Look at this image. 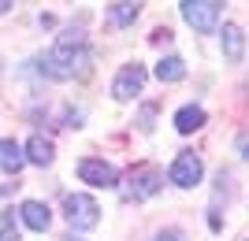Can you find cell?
Instances as JSON below:
<instances>
[{"label":"cell","instance_id":"15","mask_svg":"<svg viewBox=\"0 0 249 241\" xmlns=\"http://www.w3.org/2000/svg\"><path fill=\"white\" fill-rule=\"evenodd\" d=\"M0 241H19V226H15V211L0 215Z\"/></svg>","mask_w":249,"mask_h":241},{"label":"cell","instance_id":"8","mask_svg":"<svg viewBox=\"0 0 249 241\" xmlns=\"http://www.w3.org/2000/svg\"><path fill=\"white\" fill-rule=\"evenodd\" d=\"M19 215H22V223H26L30 230H37V234H45V230H49V223H52L49 208H45L41 200H26V204L19 208Z\"/></svg>","mask_w":249,"mask_h":241},{"label":"cell","instance_id":"17","mask_svg":"<svg viewBox=\"0 0 249 241\" xmlns=\"http://www.w3.org/2000/svg\"><path fill=\"white\" fill-rule=\"evenodd\" d=\"M238 152L249 160V134H242V137H238Z\"/></svg>","mask_w":249,"mask_h":241},{"label":"cell","instance_id":"3","mask_svg":"<svg viewBox=\"0 0 249 241\" xmlns=\"http://www.w3.org/2000/svg\"><path fill=\"white\" fill-rule=\"evenodd\" d=\"M219 8L223 0H182V19L201 33H212L219 22Z\"/></svg>","mask_w":249,"mask_h":241},{"label":"cell","instance_id":"18","mask_svg":"<svg viewBox=\"0 0 249 241\" xmlns=\"http://www.w3.org/2000/svg\"><path fill=\"white\" fill-rule=\"evenodd\" d=\"M71 241H74V238H71Z\"/></svg>","mask_w":249,"mask_h":241},{"label":"cell","instance_id":"14","mask_svg":"<svg viewBox=\"0 0 249 241\" xmlns=\"http://www.w3.org/2000/svg\"><path fill=\"white\" fill-rule=\"evenodd\" d=\"M156 78L160 82H182L186 78V63L178 60V56H167V60L156 63Z\"/></svg>","mask_w":249,"mask_h":241},{"label":"cell","instance_id":"1","mask_svg":"<svg viewBox=\"0 0 249 241\" xmlns=\"http://www.w3.org/2000/svg\"><path fill=\"white\" fill-rule=\"evenodd\" d=\"M41 74L56 78V82H67V78H86L89 74V52H86L82 33H63L56 48L49 56H41Z\"/></svg>","mask_w":249,"mask_h":241},{"label":"cell","instance_id":"10","mask_svg":"<svg viewBox=\"0 0 249 241\" xmlns=\"http://www.w3.org/2000/svg\"><path fill=\"white\" fill-rule=\"evenodd\" d=\"M219 41H223V56H227L231 63H238V60H242V52H246V37H242V30L234 26V22H227V26H223Z\"/></svg>","mask_w":249,"mask_h":241},{"label":"cell","instance_id":"2","mask_svg":"<svg viewBox=\"0 0 249 241\" xmlns=\"http://www.w3.org/2000/svg\"><path fill=\"white\" fill-rule=\"evenodd\" d=\"M63 211H67V223H71L74 230H93L97 219H101L97 200L86 197V193H67L63 197Z\"/></svg>","mask_w":249,"mask_h":241},{"label":"cell","instance_id":"12","mask_svg":"<svg viewBox=\"0 0 249 241\" xmlns=\"http://www.w3.org/2000/svg\"><path fill=\"white\" fill-rule=\"evenodd\" d=\"M22 163H26V156H22V148L15 145V141H8V137H0V167L11 171V175H19Z\"/></svg>","mask_w":249,"mask_h":241},{"label":"cell","instance_id":"6","mask_svg":"<svg viewBox=\"0 0 249 241\" xmlns=\"http://www.w3.org/2000/svg\"><path fill=\"white\" fill-rule=\"evenodd\" d=\"M78 178H82L86 186H101V189H108V186H115V182H119V171H115L112 163L97 160V156H86L82 163H78Z\"/></svg>","mask_w":249,"mask_h":241},{"label":"cell","instance_id":"5","mask_svg":"<svg viewBox=\"0 0 249 241\" xmlns=\"http://www.w3.org/2000/svg\"><path fill=\"white\" fill-rule=\"evenodd\" d=\"M201 175H205V163H201L197 152H178L175 163H171V182H175L178 189H194L201 182Z\"/></svg>","mask_w":249,"mask_h":241},{"label":"cell","instance_id":"4","mask_svg":"<svg viewBox=\"0 0 249 241\" xmlns=\"http://www.w3.org/2000/svg\"><path fill=\"white\" fill-rule=\"evenodd\" d=\"M160 186H164V175H160V167H153V163H145V167H134L130 171V186H126V193L134 200H149L160 193Z\"/></svg>","mask_w":249,"mask_h":241},{"label":"cell","instance_id":"7","mask_svg":"<svg viewBox=\"0 0 249 241\" xmlns=\"http://www.w3.org/2000/svg\"><path fill=\"white\" fill-rule=\"evenodd\" d=\"M142 85H145V67L130 63V67L119 71V78H115V85H112V96L115 100H134V96L142 93Z\"/></svg>","mask_w":249,"mask_h":241},{"label":"cell","instance_id":"13","mask_svg":"<svg viewBox=\"0 0 249 241\" xmlns=\"http://www.w3.org/2000/svg\"><path fill=\"white\" fill-rule=\"evenodd\" d=\"M138 0H119V4H112V11H108V22L112 26H130V22L138 19Z\"/></svg>","mask_w":249,"mask_h":241},{"label":"cell","instance_id":"11","mask_svg":"<svg viewBox=\"0 0 249 241\" xmlns=\"http://www.w3.org/2000/svg\"><path fill=\"white\" fill-rule=\"evenodd\" d=\"M201 126H205V108L186 104V108L175 112V130L178 134H194V130H201Z\"/></svg>","mask_w":249,"mask_h":241},{"label":"cell","instance_id":"16","mask_svg":"<svg viewBox=\"0 0 249 241\" xmlns=\"http://www.w3.org/2000/svg\"><path fill=\"white\" fill-rule=\"evenodd\" d=\"M153 241H182V234H178V230H164V234H156Z\"/></svg>","mask_w":249,"mask_h":241},{"label":"cell","instance_id":"9","mask_svg":"<svg viewBox=\"0 0 249 241\" xmlns=\"http://www.w3.org/2000/svg\"><path fill=\"white\" fill-rule=\"evenodd\" d=\"M26 160H30V163H37V167H49L52 160H56L52 141H49L45 134H34L30 141H26Z\"/></svg>","mask_w":249,"mask_h":241}]
</instances>
